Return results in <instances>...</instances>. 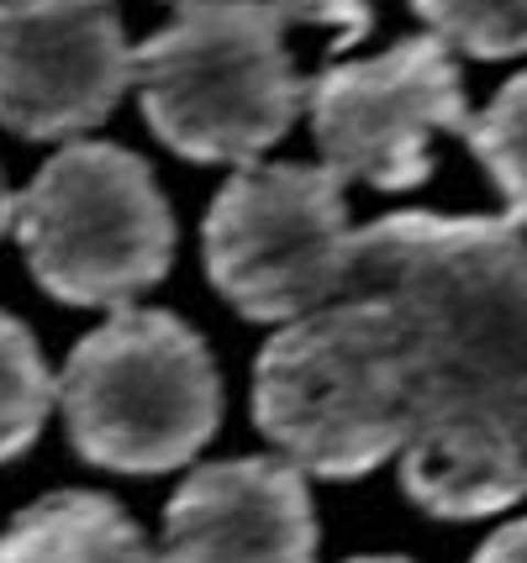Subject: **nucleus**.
Listing matches in <instances>:
<instances>
[{
	"label": "nucleus",
	"instance_id": "11",
	"mask_svg": "<svg viewBox=\"0 0 527 563\" xmlns=\"http://www.w3.org/2000/svg\"><path fill=\"white\" fill-rule=\"evenodd\" d=\"M58 400V379L37 338L11 311H0V464L26 453Z\"/></svg>",
	"mask_w": 527,
	"mask_h": 563
},
{
	"label": "nucleus",
	"instance_id": "8",
	"mask_svg": "<svg viewBox=\"0 0 527 563\" xmlns=\"http://www.w3.org/2000/svg\"><path fill=\"white\" fill-rule=\"evenodd\" d=\"M138 85L117 0H0V126L64 143L101 126Z\"/></svg>",
	"mask_w": 527,
	"mask_h": 563
},
{
	"label": "nucleus",
	"instance_id": "12",
	"mask_svg": "<svg viewBox=\"0 0 527 563\" xmlns=\"http://www.w3.org/2000/svg\"><path fill=\"white\" fill-rule=\"evenodd\" d=\"M464 143H470L480 169L496 179V190L506 200V221L527 227V69L512 74L491 96V106L470 117Z\"/></svg>",
	"mask_w": 527,
	"mask_h": 563
},
{
	"label": "nucleus",
	"instance_id": "13",
	"mask_svg": "<svg viewBox=\"0 0 527 563\" xmlns=\"http://www.w3.org/2000/svg\"><path fill=\"white\" fill-rule=\"evenodd\" d=\"M411 11L470 58H517L527 53V0H411Z\"/></svg>",
	"mask_w": 527,
	"mask_h": 563
},
{
	"label": "nucleus",
	"instance_id": "10",
	"mask_svg": "<svg viewBox=\"0 0 527 563\" xmlns=\"http://www.w3.org/2000/svg\"><path fill=\"white\" fill-rule=\"evenodd\" d=\"M0 563H158L132 516L96 490L32 500L0 532Z\"/></svg>",
	"mask_w": 527,
	"mask_h": 563
},
{
	"label": "nucleus",
	"instance_id": "15",
	"mask_svg": "<svg viewBox=\"0 0 527 563\" xmlns=\"http://www.w3.org/2000/svg\"><path fill=\"white\" fill-rule=\"evenodd\" d=\"M470 563H527V516L523 521H506L502 532H491Z\"/></svg>",
	"mask_w": 527,
	"mask_h": 563
},
{
	"label": "nucleus",
	"instance_id": "16",
	"mask_svg": "<svg viewBox=\"0 0 527 563\" xmlns=\"http://www.w3.org/2000/svg\"><path fill=\"white\" fill-rule=\"evenodd\" d=\"M6 227H17V196L6 190V174H0V238H6Z\"/></svg>",
	"mask_w": 527,
	"mask_h": 563
},
{
	"label": "nucleus",
	"instance_id": "17",
	"mask_svg": "<svg viewBox=\"0 0 527 563\" xmlns=\"http://www.w3.org/2000/svg\"><path fill=\"white\" fill-rule=\"evenodd\" d=\"M349 563H411V559H391V553H370V559H349Z\"/></svg>",
	"mask_w": 527,
	"mask_h": 563
},
{
	"label": "nucleus",
	"instance_id": "6",
	"mask_svg": "<svg viewBox=\"0 0 527 563\" xmlns=\"http://www.w3.org/2000/svg\"><path fill=\"white\" fill-rule=\"evenodd\" d=\"M206 274L238 317L290 327L349 295L359 232L327 164H249L201 227Z\"/></svg>",
	"mask_w": 527,
	"mask_h": 563
},
{
	"label": "nucleus",
	"instance_id": "7",
	"mask_svg": "<svg viewBox=\"0 0 527 563\" xmlns=\"http://www.w3.org/2000/svg\"><path fill=\"white\" fill-rule=\"evenodd\" d=\"M306 117L322 164L343 185L417 190L432 174V137L470 126L464 79L443 37H406L380 58L332 64L306 85Z\"/></svg>",
	"mask_w": 527,
	"mask_h": 563
},
{
	"label": "nucleus",
	"instance_id": "2",
	"mask_svg": "<svg viewBox=\"0 0 527 563\" xmlns=\"http://www.w3.org/2000/svg\"><path fill=\"white\" fill-rule=\"evenodd\" d=\"M253 421L317 479H359L402 459L417 421V364L396 317L343 295L279 327L253 364Z\"/></svg>",
	"mask_w": 527,
	"mask_h": 563
},
{
	"label": "nucleus",
	"instance_id": "9",
	"mask_svg": "<svg viewBox=\"0 0 527 563\" xmlns=\"http://www.w3.org/2000/svg\"><path fill=\"white\" fill-rule=\"evenodd\" d=\"M158 563H317V511L290 459H222L164 506Z\"/></svg>",
	"mask_w": 527,
	"mask_h": 563
},
{
	"label": "nucleus",
	"instance_id": "3",
	"mask_svg": "<svg viewBox=\"0 0 527 563\" xmlns=\"http://www.w3.org/2000/svg\"><path fill=\"white\" fill-rule=\"evenodd\" d=\"M138 106L190 164H259L306 106L285 16L270 0H179L138 43Z\"/></svg>",
	"mask_w": 527,
	"mask_h": 563
},
{
	"label": "nucleus",
	"instance_id": "14",
	"mask_svg": "<svg viewBox=\"0 0 527 563\" xmlns=\"http://www.w3.org/2000/svg\"><path fill=\"white\" fill-rule=\"evenodd\" d=\"M285 22H306V26H332L338 32V48H349L359 37H370L375 11L370 0H270Z\"/></svg>",
	"mask_w": 527,
	"mask_h": 563
},
{
	"label": "nucleus",
	"instance_id": "1",
	"mask_svg": "<svg viewBox=\"0 0 527 563\" xmlns=\"http://www.w3.org/2000/svg\"><path fill=\"white\" fill-rule=\"evenodd\" d=\"M349 295L385 306L417 364L402 490L475 521L527 495V238L517 221L396 211L359 232Z\"/></svg>",
	"mask_w": 527,
	"mask_h": 563
},
{
	"label": "nucleus",
	"instance_id": "4",
	"mask_svg": "<svg viewBox=\"0 0 527 563\" xmlns=\"http://www.w3.org/2000/svg\"><path fill=\"white\" fill-rule=\"evenodd\" d=\"M58 406L85 464L164 474L211 442L222 421V374L190 321L127 306L75 343L58 374Z\"/></svg>",
	"mask_w": 527,
	"mask_h": 563
},
{
	"label": "nucleus",
	"instance_id": "5",
	"mask_svg": "<svg viewBox=\"0 0 527 563\" xmlns=\"http://www.w3.org/2000/svg\"><path fill=\"white\" fill-rule=\"evenodd\" d=\"M32 279L64 306H117L175 264V217L153 169L122 143H64L17 196Z\"/></svg>",
	"mask_w": 527,
	"mask_h": 563
}]
</instances>
